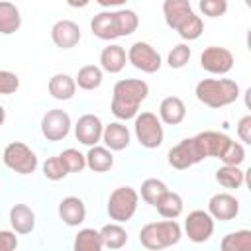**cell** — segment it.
I'll return each mask as SVG.
<instances>
[{"label": "cell", "instance_id": "obj_14", "mask_svg": "<svg viewBox=\"0 0 251 251\" xmlns=\"http://www.w3.org/2000/svg\"><path fill=\"white\" fill-rule=\"evenodd\" d=\"M102 129H104V124L96 114H84L75 124V137L82 145L92 147L98 141H102Z\"/></svg>", "mask_w": 251, "mask_h": 251}, {"label": "cell", "instance_id": "obj_15", "mask_svg": "<svg viewBox=\"0 0 251 251\" xmlns=\"http://www.w3.org/2000/svg\"><path fill=\"white\" fill-rule=\"evenodd\" d=\"M208 212L214 220L229 222L239 214V200L229 192H218L208 200Z\"/></svg>", "mask_w": 251, "mask_h": 251}, {"label": "cell", "instance_id": "obj_21", "mask_svg": "<svg viewBox=\"0 0 251 251\" xmlns=\"http://www.w3.org/2000/svg\"><path fill=\"white\" fill-rule=\"evenodd\" d=\"M90 31L94 37L102 39V41H112L118 39V29H116V20H114V12L110 10H102L98 12L92 20H90Z\"/></svg>", "mask_w": 251, "mask_h": 251}, {"label": "cell", "instance_id": "obj_35", "mask_svg": "<svg viewBox=\"0 0 251 251\" xmlns=\"http://www.w3.org/2000/svg\"><path fill=\"white\" fill-rule=\"evenodd\" d=\"M190 57H192V49H190L186 43H178V45H175V47L169 51V55H167V65H169L171 69H182V67L188 65Z\"/></svg>", "mask_w": 251, "mask_h": 251}, {"label": "cell", "instance_id": "obj_41", "mask_svg": "<svg viewBox=\"0 0 251 251\" xmlns=\"http://www.w3.org/2000/svg\"><path fill=\"white\" fill-rule=\"evenodd\" d=\"M237 137L243 141V143H251V116H243L239 122H237Z\"/></svg>", "mask_w": 251, "mask_h": 251}, {"label": "cell", "instance_id": "obj_38", "mask_svg": "<svg viewBox=\"0 0 251 251\" xmlns=\"http://www.w3.org/2000/svg\"><path fill=\"white\" fill-rule=\"evenodd\" d=\"M198 8L208 18H220L227 12V0H200Z\"/></svg>", "mask_w": 251, "mask_h": 251}, {"label": "cell", "instance_id": "obj_4", "mask_svg": "<svg viewBox=\"0 0 251 251\" xmlns=\"http://www.w3.org/2000/svg\"><path fill=\"white\" fill-rule=\"evenodd\" d=\"M182 237V227L176 220H161V222H149L139 229V243L145 249L157 251V249H167L173 247L180 241Z\"/></svg>", "mask_w": 251, "mask_h": 251}, {"label": "cell", "instance_id": "obj_3", "mask_svg": "<svg viewBox=\"0 0 251 251\" xmlns=\"http://www.w3.org/2000/svg\"><path fill=\"white\" fill-rule=\"evenodd\" d=\"M194 94L198 102L218 110L233 104L239 98V84L233 78H202L196 84Z\"/></svg>", "mask_w": 251, "mask_h": 251}, {"label": "cell", "instance_id": "obj_16", "mask_svg": "<svg viewBox=\"0 0 251 251\" xmlns=\"http://www.w3.org/2000/svg\"><path fill=\"white\" fill-rule=\"evenodd\" d=\"M80 27L73 20H59L51 27V41L59 49H73L80 41Z\"/></svg>", "mask_w": 251, "mask_h": 251}, {"label": "cell", "instance_id": "obj_29", "mask_svg": "<svg viewBox=\"0 0 251 251\" xmlns=\"http://www.w3.org/2000/svg\"><path fill=\"white\" fill-rule=\"evenodd\" d=\"M104 80V73L98 65H84L78 69L76 76H75V82L78 88L82 90H96Z\"/></svg>", "mask_w": 251, "mask_h": 251}, {"label": "cell", "instance_id": "obj_1", "mask_svg": "<svg viewBox=\"0 0 251 251\" xmlns=\"http://www.w3.org/2000/svg\"><path fill=\"white\" fill-rule=\"evenodd\" d=\"M149 96V84L141 78H122L114 84L110 112L120 120H133L139 112V104Z\"/></svg>", "mask_w": 251, "mask_h": 251}, {"label": "cell", "instance_id": "obj_26", "mask_svg": "<svg viewBox=\"0 0 251 251\" xmlns=\"http://www.w3.org/2000/svg\"><path fill=\"white\" fill-rule=\"evenodd\" d=\"M20 25H22V14L18 6L8 0H0V33L12 35L20 29Z\"/></svg>", "mask_w": 251, "mask_h": 251}, {"label": "cell", "instance_id": "obj_17", "mask_svg": "<svg viewBox=\"0 0 251 251\" xmlns=\"http://www.w3.org/2000/svg\"><path fill=\"white\" fill-rule=\"evenodd\" d=\"M59 218L69 227H78L86 220V206L78 196H67L59 202Z\"/></svg>", "mask_w": 251, "mask_h": 251}, {"label": "cell", "instance_id": "obj_22", "mask_svg": "<svg viewBox=\"0 0 251 251\" xmlns=\"http://www.w3.org/2000/svg\"><path fill=\"white\" fill-rule=\"evenodd\" d=\"M186 118V106L178 96H167L159 104V120L167 126H178Z\"/></svg>", "mask_w": 251, "mask_h": 251}, {"label": "cell", "instance_id": "obj_25", "mask_svg": "<svg viewBox=\"0 0 251 251\" xmlns=\"http://www.w3.org/2000/svg\"><path fill=\"white\" fill-rule=\"evenodd\" d=\"M98 231L102 237V247H106V249H122L129 239L126 227L120 222H110V224L102 226Z\"/></svg>", "mask_w": 251, "mask_h": 251}, {"label": "cell", "instance_id": "obj_27", "mask_svg": "<svg viewBox=\"0 0 251 251\" xmlns=\"http://www.w3.org/2000/svg\"><path fill=\"white\" fill-rule=\"evenodd\" d=\"M216 180L227 190H237L245 182V171H241V165H222L216 171Z\"/></svg>", "mask_w": 251, "mask_h": 251}, {"label": "cell", "instance_id": "obj_5", "mask_svg": "<svg viewBox=\"0 0 251 251\" xmlns=\"http://www.w3.org/2000/svg\"><path fill=\"white\" fill-rule=\"evenodd\" d=\"M139 204V192L131 186H118L110 192L106 202V212L112 222L126 224L133 218Z\"/></svg>", "mask_w": 251, "mask_h": 251}, {"label": "cell", "instance_id": "obj_42", "mask_svg": "<svg viewBox=\"0 0 251 251\" xmlns=\"http://www.w3.org/2000/svg\"><path fill=\"white\" fill-rule=\"evenodd\" d=\"M98 6H102V8H120V6H124L127 0H94Z\"/></svg>", "mask_w": 251, "mask_h": 251}, {"label": "cell", "instance_id": "obj_40", "mask_svg": "<svg viewBox=\"0 0 251 251\" xmlns=\"http://www.w3.org/2000/svg\"><path fill=\"white\" fill-rule=\"evenodd\" d=\"M18 247V235L14 229H0V251H14Z\"/></svg>", "mask_w": 251, "mask_h": 251}, {"label": "cell", "instance_id": "obj_34", "mask_svg": "<svg viewBox=\"0 0 251 251\" xmlns=\"http://www.w3.org/2000/svg\"><path fill=\"white\" fill-rule=\"evenodd\" d=\"M59 157H61V161H63V165H65V169H67L69 173H82L84 167H86V157H84V153H80V151L75 149V147L63 149V151L59 153Z\"/></svg>", "mask_w": 251, "mask_h": 251}, {"label": "cell", "instance_id": "obj_33", "mask_svg": "<svg viewBox=\"0 0 251 251\" xmlns=\"http://www.w3.org/2000/svg\"><path fill=\"white\" fill-rule=\"evenodd\" d=\"M169 190V186H167V182L165 180H161V178H145L143 182H141V198L149 204V206H155L157 204V200L165 194Z\"/></svg>", "mask_w": 251, "mask_h": 251}, {"label": "cell", "instance_id": "obj_19", "mask_svg": "<svg viewBox=\"0 0 251 251\" xmlns=\"http://www.w3.org/2000/svg\"><path fill=\"white\" fill-rule=\"evenodd\" d=\"M8 220H10L12 229L20 235H27L35 229V212L27 204H14L10 208Z\"/></svg>", "mask_w": 251, "mask_h": 251}, {"label": "cell", "instance_id": "obj_39", "mask_svg": "<svg viewBox=\"0 0 251 251\" xmlns=\"http://www.w3.org/2000/svg\"><path fill=\"white\" fill-rule=\"evenodd\" d=\"M20 88V76L12 71L0 69V94H14Z\"/></svg>", "mask_w": 251, "mask_h": 251}, {"label": "cell", "instance_id": "obj_31", "mask_svg": "<svg viewBox=\"0 0 251 251\" xmlns=\"http://www.w3.org/2000/svg\"><path fill=\"white\" fill-rule=\"evenodd\" d=\"M114 20H116V29H118L120 37L131 35L139 25V16L133 10H127V8L114 10Z\"/></svg>", "mask_w": 251, "mask_h": 251}, {"label": "cell", "instance_id": "obj_43", "mask_svg": "<svg viewBox=\"0 0 251 251\" xmlns=\"http://www.w3.org/2000/svg\"><path fill=\"white\" fill-rule=\"evenodd\" d=\"M88 2L90 0H67V4L71 8H84V6H88Z\"/></svg>", "mask_w": 251, "mask_h": 251}, {"label": "cell", "instance_id": "obj_2", "mask_svg": "<svg viewBox=\"0 0 251 251\" xmlns=\"http://www.w3.org/2000/svg\"><path fill=\"white\" fill-rule=\"evenodd\" d=\"M163 16L167 25L186 41L198 39L204 31V22L188 0H163Z\"/></svg>", "mask_w": 251, "mask_h": 251}, {"label": "cell", "instance_id": "obj_11", "mask_svg": "<svg viewBox=\"0 0 251 251\" xmlns=\"http://www.w3.org/2000/svg\"><path fill=\"white\" fill-rule=\"evenodd\" d=\"M73 127L71 116L61 108H51L41 118V133L47 141H63Z\"/></svg>", "mask_w": 251, "mask_h": 251}, {"label": "cell", "instance_id": "obj_9", "mask_svg": "<svg viewBox=\"0 0 251 251\" xmlns=\"http://www.w3.org/2000/svg\"><path fill=\"white\" fill-rule=\"evenodd\" d=\"M233 63H235L233 53L226 47H220V45H210L200 55V67L206 73L218 75V76L227 75L233 69Z\"/></svg>", "mask_w": 251, "mask_h": 251}, {"label": "cell", "instance_id": "obj_8", "mask_svg": "<svg viewBox=\"0 0 251 251\" xmlns=\"http://www.w3.org/2000/svg\"><path fill=\"white\" fill-rule=\"evenodd\" d=\"M127 63H131L141 73L153 75V73H157L161 69L163 59H161L159 51L151 43H147V41H135L127 49Z\"/></svg>", "mask_w": 251, "mask_h": 251}, {"label": "cell", "instance_id": "obj_13", "mask_svg": "<svg viewBox=\"0 0 251 251\" xmlns=\"http://www.w3.org/2000/svg\"><path fill=\"white\" fill-rule=\"evenodd\" d=\"M167 161H169V165H171L173 169H176V171H186V169H190L192 165H198V163L202 161V157L198 155L192 137H186V139L178 141L175 147L169 149Z\"/></svg>", "mask_w": 251, "mask_h": 251}, {"label": "cell", "instance_id": "obj_24", "mask_svg": "<svg viewBox=\"0 0 251 251\" xmlns=\"http://www.w3.org/2000/svg\"><path fill=\"white\" fill-rule=\"evenodd\" d=\"M47 88H49V94L55 98V100H71L73 96H75V92H76V82H75V78L71 76V75H67V73H57V75H53L51 78H49V84H47Z\"/></svg>", "mask_w": 251, "mask_h": 251}, {"label": "cell", "instance_id": "obj_18", "mask_svg": "<svg viewBox=\"0 0 251 251\" xmlns=\"http://www.w3.org/2000/svg\"><path fill=\"white\" fill-rule=\"evenodd\" d=\"M102 141L110 151H124V149H127V145L131 141V133H129L127 126L118 120V122H112V124L104 126Z\"/></svg>", "mask_w": 251, "mask_h": 251}, {"label": "cell", "instance_id": "obj_44", "mask_svg": "<svg viewBox=\"0 0 251 251\" xmlns=\"http://www.w3.org/2000/svg\"><path fill=\"white\" fill-rule=\"evenodd\" d=\"M4 122H6V110H4V106L0 104V127L4 126Z\"/></svg>", "mask_w": 251, "mask_h": 251}, {"label": "cell", "instance_id": "obj_30", "mask_svg": "<svg viewBox=\"0 0 251 251\" xmlns=\"http://www.w3.org/2000/svg\"><path fill=\"white\" fill-rule=\"evenodd\" d=\"M73 249L75 251H100L102 249L100 231L94 227L78 229V233L75 235V241H73Z\"/></svg>", "mask_w": 251, "mask_h": 251}, {"label": "cell", "instance_id": "obj_45", "mask_svg": "<svg viewBox=\"0 0 251 251\" xmlns=\"http://www.w3.org/2000/svg\"><path fill=\"white\" fill-rule=\"evenodd\" d=\"M245 2H247V4H249V0H245Z\"/></svg>", "mask_w": 251, "mask_h": 251}, {"label": "cell", "instance_id": "obj_28", "mask_svg": "<svg viewBox=\"0 0 251 251\" xmlns=\"http://www.w3.org/2000/svg\"><path fill=\"white\" fill-rule=\"evenodd\" d=\"M157 212L163 216V218H169V220H176L180 214H182V208H184V202H182V196L175 190H167L155 204Z\"/></svg>", "mask_w": 251, "mask_h": 251}, {"label": "cell", "instance_id": "obj_23", "mask_svg": "<svg viewBox=\"0 0 251 251\" xmlns=\"http://www.w3.org/2000/svg\"><path fill=\"white\" fill-rule=\"evenodd\" d=\"M86 157V167L92 171V173H106L114 167V151H110L106 145H92L88 147V153L84 155Z\"/></svg>", "mask_w": 251, "mask_h": 251}, {"label": "cell", "instance_id": "obj_12", "mask_svg": "<svg viewBox=\"0 0 251 251\" xmlns=\"http://www.w3.org/2000/svg\"><path fill=\"white\" fill-rule=\"evenodd\" d=\"M192 141H194V147H196L198 155H200L202 161H204V159H208V157H216V159H220L222 153L226 151V147L229 145L231 137L226 135V133H222V131L206 129V131L196 133V135L192 137Z\"/></svg>", "mask_w": 251, "mask_h": 251}, {"label": "cell", "instance_id": "obj_7", "mask_svg": "<svg viewBox=\"0 0 251 251\" xmlns=\"http://www.w3.org/2000/svg\"><path fill=\"white\" fill-rule=\"evenodd\" d=\"M4 165L16 175H31L37 169V155L22 141H12L2 151Z\"/></svg>", "mask_w": 251, "mask_h": 251}, {"label": "cell", "instance_id": "obj_32", "mask_svg": "<svg viewBox=\"0 0 251 251\" xmlns=\"http://www.w3.org/2000/svg\"><path fill=\"white\" fill-rule=\"evenodd\" d=\"M220 247L224 251H249L251 249V231L249 229H237L229 231L222 237Z\"/></svg>", "mask_w": 251, "mask_h": 251}, {"label": "cell", "instance_id": "obj_36", "mask_svg": "<svg viewBox=\"0 0 251 251\" xmlns=\"http://www.w3.org/2000/svg\"><path fill=\"white\" fill-rule=\"evenodd\" d=\"M41 169H43V176H45L47 180H53V182L63 180V178L69 175V171L65 169V165H63V161H61L59 155L45 159V163H43Z\"/></svg>", "mask_w": 251, "mask_h": 251}, {"label": "cell", "instance_id": "obj_37", "mask_svg": "<svg viewBox=\"0 0 251 251\" xmlns=\"http://www.w3.org/2000/svg\"><path fill=\"white\" fill-rule=\"evenodd\" d=\"M220 161L224 165H241L245 161V147L239 141H229V145L226 147V151L222 153Z\"/></svg>", "mask_w": 251, "mask_h": 251}, {"label": "cell", "instance_id": "obj_20", "mask_svg": "<svg viewBox=\"0 0 251 251\" xmlns=\"http://www.w3.org/2000/svg\"><path fill=\"white\" fill-rule=\"evenodd\" d=\"M126 63H127V53L118 43H110L108 47H104L100 51V69L110 73V75L122 73Z\"/></svg>", "mask_w": 251, "mask_h": 251}, {"label": "cell", "instance_id": "obj_6", "mask_svg": "<svg viewBox=\"0 0 251 251\" xmlns=\"http://www.w3.org/2000/svg\"><path fill=\"white\" fill-rule=\"evenodd\" d=\"M133 133L139 145L145 149H157L163 145L165 139L163 122L153 112H137V116L133 118Z\"/></svg>", "mask_w": 251, "mask_h": 251}, {"label": "cell", "instance_id": "obj_10", "mask_svg": "<svg viewBox=\"0 0 251 251\" xmlns=\"http://www.w3.org/2000/svg\"><path fill=\"white\" fill-rule=\"evenodd\" d=\"M214 218L208 210H192L184 220V233L192 243H206L214 235Z\"/></svg>", "mask_w": 251, "mask_h": 251}]
</instances>
